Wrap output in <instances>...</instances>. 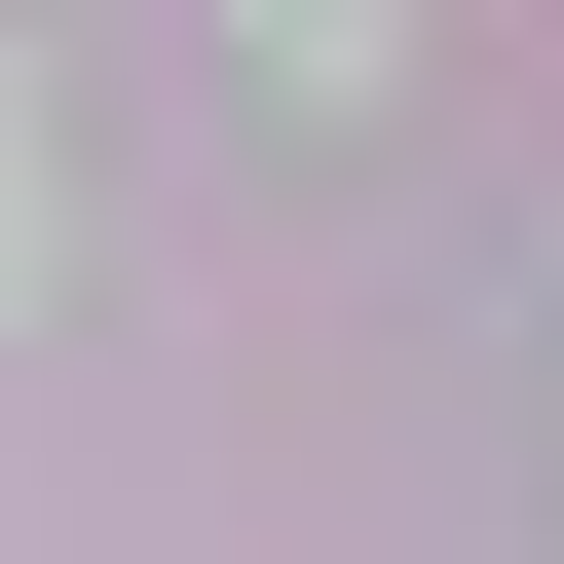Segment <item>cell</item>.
I'll list each match as a JSON object with an SVG mask.
<instances>
[{
  "instance_id": "6da1fadb",
  "label": "cell",
  "mask_w": 564,
  "mask_h": 564,
  "mask_svg": "<svg viewBox=\"0 0 564 564\" xmlns=\"http://www.w3.org/2000/svg\"><path fill=\"white\" fill-rule=\"evenodd\" d=\"M377 39H414V0H263V76H302V113H377Z\"/></svg>"
},
{
  "instance_id": "7a4b0ae2",
  "label": "cell",
  "mask_w": 564,
  "mask_h": 564,
  "mask_svg": "<svg viewBox=\"0 0 564 564\" xmlns=\"http://www.w3.org/2000/svg\"><path fill=\"white\" fill-rule=\"evenodd\" d=\"M0 302H39V113H0Z\"/></svg>"
}]
</instances>
